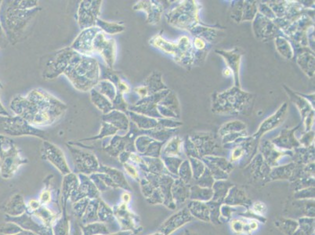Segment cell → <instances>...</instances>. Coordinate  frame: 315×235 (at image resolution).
<instances>
[{"label": "cell", "instance_id": "obj_1", "mask_svg": "<svg viewBox=\"0 0 315 235\" xmlns=\"http://www.w3.org/2000/svg\"><path fill=\"white\" fill-rule=\"evenodd\" d=\"M16 116L37 128L48 126L64 116L68 105L42 89L32 90L26 96L16 95L10 104Z\"/></svg>", "mask_w": 315, "mask_h": 235}, {"label": "cell", "instance_id": "obj_2", "mask_svg": "<svg viewBox=\"0 0 315 235\" xmlns=\"http://www.w3.org/2000/svg\"><path fill=\"white\" fill-rule=\"evenodd\" d=\"M41 8L23 10L15 1H6L0 10V24L12 45L18 44L28 36L32 24L41 11Z\"/></svg>", "mask_w": 315, "mask_h": 235}, {"label": "cell", "instance_id": "obj_3", "mask_svg": "<svg viewBox=\"0 0 315 235\" xmlns=\"http://www.w3.org/2000/svg\"><path fill=\"white\" fill-rule=\"evenodd\" d=\"M64 74L74 89L80 92H90L100 82V64L94 56H82L76 54Z\"/></svg>", "mask_w": 315, "mask_h": 235}, {"label": "cell", "instance_id": "obj_4", "mask_svg": "<svg viewBox=\"0 0 315 235\" xmlns=\"http://www.w3.org/2000/svg\"><path fill=\"white\" fill-rule=\"evenodd\" d=\"M254 99L252 94L242 90L240 87H232L224 92L212 95V112L228 116L242 114L251 108Z\"/></svg>", "mask_w": 315, "mask_h": 235}, {"label": "cell", "instance_id": "obj_5", "mask_svg": "<svg viewBox=\"0 0 315 235\" xmlns=\"http://www.w3.org/2000/svg\"><path fill=\"white\" fill-rule=\"evenodd\" d=\"M198 4L196 1H184L168 10L166 18L168 24L180 29L192 30L200 24Z\"/></svg>", "mask_w": 315, "mask_h": 235}, {"label": "cell", "instance_id": "obj_6", "mask_svg": "<svg viewBox=\"0 0 315 235\" xmlns=\"http://www.w3.org/2000/svg\"><path fill=\"white\" fill-rule=\"evenodd\" d=\"M77 52L71 47H66L44 56L42 76L46 80H52L64 74L73 56Z\"/></svg>", "mask_w": 315, "mask_h": 235}, {"label": "cell", "instance_id": "obj_7", "mask_svg": "<svg viewBox=\"0 0 315 235\" xmlns=\"http://www.w3.org/2000/svg\"><path fill=\"white\" fill-rule=\"evenodd\" d=\"M27 162L20 156L13 140L0 135V167L2 174L6 176L13 175L20 164Z\"/></svg>", "mask_w": 315, "mask_h": 235}, {"label": "cell", "instance_id": "obj_8", "mask_svg": "<svg viewBox=\"0 0 315 235\" xmlns=\"http://www.w3.org/2000/svg\"><path fill=\"white\" fill-rule=\"evenodd\" d=\"M0 124L6 134L12 136H32L48 140L45 131L33 126L19 116H10L0 118Z\"/></svg>", "mask_w": 315, "mask_h": 235}, {"label": "cell", "instance_id": "obj_9", "mask_svg": "<svg viewBox=\"0 0 315 235\" xmlns=\"http://www.w3.org/2000/svg\"><path fill=\"white\" fill-rule=\"evenodd\" d=\"M102 4V0H82L80 2L76 18L81 30L96 26Z\"/></svg>", "mask_w": 315, "mask_h": 235}, {"label": "cell", "instance_id": "obj_10", "mask_svg": "<svg viewBox=\"0 0 315 235\" xmlns=\"http://www.w3.org/2000/svg\"><path fill=\"white\" fill-rule=\"evenodd\" d=\"M94 52L100 55L106 67L113 68L117 56V44L114 38H110L103 32H99L94 41Z\"/></svg>", "mask_w": 315, "mask_h": 235}, {"label": "cell", "instance_id": "obj_11", "mask_svg": "<svg viewBox=\"0 0 315 235\" xmlns=\"http://www.w3.org/2000/svg\"><path fill=\"white\" fill-rule=\"evenodd\" d=\"M170 91L168 89L166 90L143 99H140L136 103L130 105L128 110L154 118H162L158 112L157 105Z\"/></svg>", "mask_w": 315, "mask_h": 235}, {"label": "cell", "instance_id": "obj_12", "mask_svg": "<svg viewBox=\"0 0 315 235\" xmlns=\"http://www.w3.org/2000/svg\"><path fill=\"white\" fill-rule=\"evenodd\" d=\"M99 32H100V29L96 26L82 30L70 47L78 54L94 56V52L92 46L95 37Z\"/></svg>", "mask_w": 315, "mask_h": 235}, {"label": "cell", "instance_id": "obj_13", "mask_svg": "<svg viewBox=\"0 0 315 235\" xmlns=\"http://www.w3.org/2000/svg\"><path fill=\"white\" fill-rule=\"evenodd\" d=\"M41 152L42 158L50 162L62 174H70V170L66 162L64 154L58 146L50 141L44 140L41 146Z\"/></svg>", "mask_w": 315, "mask_h": 235}, {"label": "cell", "instance_id": "obj_14", "mask_svg": "<svg viewBox=\"0 0 315 235\" xmlns=\"http://www.w3.org/2000/svg\"><path fill=\"white\" fill-rule=\"evenodd\" d=\"M68 146L72 156L74 166L80 171L84 174H91L99 168V163L94 154L84 152L71 145L68 144Z\"/></svg>", "mask_w": 315, "mask_h": 235}, {"label": "cell", "instance_id": "obj_15", "mask_svg": "<svg viewBox=\"0 0 315 235\" xmlns=\"http://www.w3.org/2000/svg\"><path fill=\"white\" fill-rule=\"evenodd\" d=\"M252 27L256 36L261 41H265L269 38L270 40L274 37L276 38L279 36V32L282 33L274 20L266 18V16H262L260 13H258L255 16Z\"/></svg>", "mask_w": 315, "mask_h": 235}, {"label": "cell", "instance_id": "obj_16", "mask_svg": "<svg viewBox=\"0 0 315 235\" xmlns=\"http://www.w3.org/2000/svg\"><path fill=\"white\" fill-rule=\"evenodd\" d=\"M287 112H288V103L284 102L278 109L277 112L261 123L259 130L252 135V138L256 140H259L262 135L278 127L286 117Z\"/></svg>", "mask_w": 315, "mask_h": 235}, {"label": "cell", "instance_id": "obj_17", "mask_svg": "<svg viewBox=\"0 0 315 235\" xmlns=\"http://www.w3.org/2000/svg\"><path fill=\"white\" fill-rule=\"evenodd\" d=\"M132 10L136 11H144L147 13V22L149 24L154 26L160 22L162 15L164 12V4L160 1L142 0L136 2L132 6Z\"/></svg>", "mask_w": 315, "mask_h": 235}, {"label": "cell", "instance_id": "obj_18", "mask_svg": "<svg viewBox=\"0 0 315 235\" xmlns=\"http://www.w3.org/2000/svg\"><path fill=\"white\" fill-rule=\"evenodd\" d=\"M157 109L162 118L176 120V118H179L180 108L176 94L170 91L158 104Z\"/></svg>", "mask_w": 315, "mask_h": 235}, {"label": "cell", "instance_id": "obj_19", "mask_svg": "<svg viewBox=\"0 0 315 235\" xmlns=\"http://www.w3.org/2000/svg\"><path fill=\"white\" fill-rule=\"evenodd\" d=\"M216 52H218V54L223 56L225 62L228 64V68L232 70V74L234 76V86L240 87L239 70H240L242 56L243 55L242 50L238 47H236L230 50H216Z\"/></svg>", "mask_w": 315, "mask_h": 235}, {"label": "cell", "instance_id": "obj_20", "mask_svg": "<svg viewBox=\"0 0 315 235\" xmlns=\"http://www.w3.org/2000/svg\"><path fill=\"white\" fill-rule=\"evenodd\" d=\"M100 70H102L100 80H107L110 82H112L116 86L118 94L125 95L130 92V86L124 80V77L118 72H116L113 68H108L102 67V66H100Z\"/></svg>", "mask_w": 315, "mask_h": 235}, {"label": "cell", "instance_id": "obj_21", "mask_svg": "<svg viewBox=\"0 0 315 235\" xmlns=\"http://www.w3.org/2000/svg\"><path fill=\"white\" fill-rule=\"evenodd\" d=\"M299 47L296 54V62L301 70L312 78L314 76V54L309 47Z\"/></svg>", "mask_w": 315, "mask_h": 235}, {"label": "cell", "instance_id": "obj_22", "mask_svg": "<svg viewBox=\"0 0 315 235\" xmlns=\"http://www.w3.org/2000/svg\"><path fill=\"white\" fill-rule=\"evenodd\" d=\"M102 120V122H105L113 126L120 132L122 131L126 134L129 131L130 120L126 113L122 112L120 110H112L107 114H103Z\"/></svg>", "mask_w": 315, "mask_h": 235}, {"label": "cell", "instance_id": "obj_23", "mask_svg": "<svg viewBox=\"0 0 315 235\" xmlns=\"http://www.w3.org/2000/svg\"><path fill=\"white\" fill-rule=\"evenodd\" d=\"M299 128L300 126H297L296 127L291 128V130L284 128L282 130L281 134L278 138L272 140V143L282 150H284V149L291 150L294 148H299L301 146L300 144L299 140H297L295 135H294L296 131Z\"/></svg>", "mask_w": 315, "mask_h": 235}, {"label": "cell", "instance_id": "obj_24", "mask_svg": "<svg viewBox=\"0 0 315 235\" xmlns=\"http://www.w3.org/2000/svg\"><path fill=\"white\" fill-rule=\"evenodd\" d=\"M126 114L131 122L134 123L140 130H152L160 127L158 118L138 114L130 110H128Z\"/></svg>", "mask_w": 315, "mask_h": 235}, {"label": "cell", "instance_id": "obj_25", "mask_svg": "<svg viewBox=\"0 0 315 235\" xmlns=\"http://www.w3.org/2000/svg\"><path fill=\"white\" fill-rule=\"evenodd\" d=\"M142 86L144 87L148 96L168 90V87L162 82L161 73L158 72H153L152 74H149Z\"/></svg>", "mask_w": 315, "mask_h": 235}, {"label": "cell", "instance_id": "obj_26", "mask_svg": "<svg viewBox=\"0 0 315 235\" xmlns=\"http://www.w3.org/2000/svg\"><path fill=\"white\" fill-rule=\"evenodd\" d=\"M194 143L196 148L201 149V152L204 154H208L207 153L212 152L216 146V142L212 134L207 132H196L189 136Z\"/></svg>", "mask_w": 315, "mask_h": 235}, {"label": "cell", "instance_id": "obj_27", "mask_svg": "<svg viewBox=\"0 0 315 235\" xmlns=\"http://www.w3.org/2000/svg\"><path fill=\"white\" fill-rule=\"evenodd\" d=\"M284 88L290 96L291 102L296 106L297 108L299 109L300 112L302 120H304L305 118L308 117L312 112H314L310 102H308V100L305 99L304 96H301L299 92H295L294 91L291 90L286 86H284Z\"/></svg>", "mask_w": 315, "mask_h": 235}, {"label": "cell", "instance_id": "obj_28", "mask_svg": "<svg viewBox=\"0 0 315 235\" xmlns=\"http://www.w3.org/2000/svg\"><path fill=\"white\" fill-rule=\"evenodd\" d=\"M149 44L166 54L171 55L174 58L178 56V44L176 42H170L163 38L160 34H156L150 38Z\"/></svg>", "mask_w": 315, "mask_h": 235}, {"label": "cell", "instance_id": "obj_29", "mask_svg": "<svg viewBox=\"0 0 315 235\" xmlns=\"http://www.w3.org/2000/svg\"><path fill=\"white\" fill-rule=\"evenodd\" d=\"M90 100L92 104L94 105L98 110H100L102 114H107L109 112L113 110L112 103L96 90H91L90 91Z\"/></svg>", "mask_w": 315, "mask_h": 235}, {"label": "cell", "instance_id": "obj_30", "mask_svg": "<svg viewBox=\"0 0 315 235\" xmlns=\"http://www.w3.org/2000/svg\"><path fill=\"white\" fill-rule=\"evenodd\" d=\"M96 26L100 29L107 36H114L124 32L126 30V26L124 22H108L102 20L100 18L96 20Z\"/></svg>", "mask_w": 315, "mask_h": 235}, {"label": "cell", "instance_id": "obj_31", "mask_svg": "<svg viewBox=\"0 0 315 235\" xmlns=\"http://www.w3.org/2000/svg\"><path fill=\"white\" fill-rule=\"evenodd\" d=\"M276 46L278 52L287 60H292L295 56L294 48L287 38L284 37L277 36L276 38Z\"/></svg>", "mask_w": 315, "mask_h": 235}, {"label": "cell", "instance_id": "obj_32", "mask_svg": "<svg viewBox=\"0 0 315 235\" xmlns=\"http://www.w3.org/2000/svg\"><path fill=\"white\" fill-rule=\"evenodd\" d=\"M94 89L105 98H107L112 103L117 96V89L116 86L107 80H100Z\"/></svg>", "mask_w": 315, "mask_h": 235}, {"label": "cell", "instance_id": "obj_33", "mask_svg": "<svg viewBox=\"0 0 315 235\" xmlns=\"http://www.w3.org/2000/svg\"><path fill=\"white\" fill-rule=\"evenodd\" d=\"M243 131H246V125L243 122L234 120V121L228 122L224 124L220 128L218 134L221 138H223L228 134L243 132Z\"/></svg>", "mask_w": 315, "mask_h": 235}, {"label": "cell", "instance_id": "obj_34", "mask_svg": "<svg viewBox=\"0 0 315 235\" xmlns=\"http://www.w3.org/2000/svg\"><path fill=\"white\" fill-rule=\"evenodd\" d=\"M190 32L194 34V36L200 37L205 40L207 42H212V40L218 36V33L215 28H206L198 24L197 26L190 30Z\"/></svg>", "mask_w": 315, "mask_h": 235}, {"label": "cell", "instance_id": "obj_35", "mask_svg": "<svg viewBox=\"0 0 315 235\" xmlns=\"http://www.w3.org/2000/svg\"><path fill=\"white\" fill-rule=\"evenodd\" d=\"M120 131L117 128H114L113 126L110 125L109 123L102 122V128L100 131L98 135L92 138H86V139L81 140L80 141H90V140H98L104 139V138H109V136H113L116 134H118Z\"/></svg>", "mask_w": 315, "mask_h": 235}, {"label": "cell", "instance_id": "obj_36", "mask_svg": "<svg viewBox=\"0 0 315 235\" xmlns=\"http://www.w3.org/2000/svg\"><path fill=\"white\" fill-rule=\"evenodd\" d=\"M258 13V2H256V1H244L243 2V13L242 22H251V20H254Z\"/></svg>", "mask_w": 315, "mask_h": 235}, {"label": "cell", "instance_id": "obj_37", "mask_svg": "<svg viewBox=\"0 0 315 235\" xmlns=\"http://www.w3.org/2000/svg\"><path fill=\"white\" fill-rule=\"evenodd\" d=\"M182 141L179 136H174L170 139L165 148L162 149L163 154L165 156H176L180 153L182 148Z\"/></svg>", "mask_w": 315, "mask_h": 235}, {"label": "cell", "instance_id": "obj_38", "mask_svg": "<svg viewBox=\"0 0 315 235\" xmlns=\"http://www.w3.org/2000/svg\"><path fill=\"white\" fill-rule=\"evenodd\" d=\"M243 2L244 1H234L232 4L230 8V18L236 23L242 22L243 13Z\"/></svg>", "mask_w": 315, "mask_h": 235}, {"label": "cell", "instance_id": "obj_39", "mask_svg": "<svg viewBox=\"0 0 315 235\" xmlns=\"http://www.w3.org/2000/svg\"><path fill=\"white\" fill-rule=\"evenodd\" d=\"M113 110H120L122 112L126 113L128 112L130 104L127 103L124 95L122 94H117V96L114 98L112 102Z\"/></svg>", "mask_w": 315, "mask_h": 235}, {"label": "cell", "instance_id": "obj_40", "mask_svg": "<svg viewBox=\"0 0 315 235\" xmlns=\"http://www.w3.org/2000/svg\"><path fill=\"white\" fill-rule=\"evenodd\" d=\"M260 14L262 16H266V18L270 19L272 20H274L276 19V16L272 10L269 6L266 4H260L259 8H258Z\"/></svg>", "mask_w": 315, "mask_h": 235}, {"label": "cell", "instance_id": "obj_41", "mask_svg": "<svg viewBox=\"0 0 315 235\" xmlns=\"http://www.w3.org/2000/svg\"><path fill=\"white\" fill-rule=\"evenodd\" d=\"M314 140V132L310 130L309 132H306V134L300 138L299 142L300 145L304 146L305 148H309V146L313 143Z\"/></svg>", "mask_w": 315, "mask_h": 235}, {"label": "cell", "instance_id": "obj_42", "mask_svg": "<svg viewBox=\"0 0 315 235\" xmlns=\"http://www.w3.org/2000/svg\"><path fill=\"white\" fill-rule=\"evenodd\" d=\"M314 112H312L308 117L305 118L304 120V122L305 131L309 132L312 130V127L314 125Z\"/></svg>", "mask_w": 315, "mask_h": 235}, {"label": "cell", "instance_id": "obj_43", "mask_svg": "<svg viewBox=\"0 0 315 235\" xmlns=\"http://www.w3.org/2000/svg\"><path fill=\"white\" fill-rule=\"evenodd\" d=\"M124 168H125L127 174H129L130 176L134 178H138V170H136V168L132 166L131 164H129V163H124Z\"/></svg>", "mask_w": 315, "mask_h": 235}, {"label": "cell", "instance_id": "obj_44", "mask_svg": "<svg viewBox=\"0 0 315 235\" xmlns=\"http://www.w3.org/2000/svg\"><path fill=\"white\" fill-rule=\"evenodd\" d=\"M0 116H4V117H10V116H11L8 110H6V109L4 107V105L1 104V102H0Z\"/></svg>", "mask_w": 315, "mask_h": 235}, {"label": "cell", "instance_id": "obj_45", "mask_svg": "<svg viewBox=\"0 0 315 235\" xmlns=\"http://www.w3.org/2000/svg\"><path fill=\"white\" fill-rule=\"evenodd\" d=\"M223 74L225 77H230V76H233L232 70H230V69L228 68V67L223 70Z\"/></svg>", "mask_w": 315, "mask_h": 235}]
</instances>
